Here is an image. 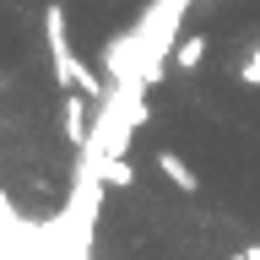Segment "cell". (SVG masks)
<instances>
[{
    "label": "cell",
    "instance_id": "4",
    "mask_svg": "<svg viewBox=\"0 0 260 260\" xmlns=\"http://www.w3.org/2000/svg\"><path fill=\"white\" fill-rule=\"evenodd\" d=\"M157 174L168 179L174 190H184V195H195V190H201V179H195V168H190L184 157H179V152H168V146L157 152Z\"/></svg>",
    "mask_w": 260,
    "mask_h": 260
},
{
    "label": "cell",
    "instance_id": "2",
    "mask_svg": "<svg viewBox=\"0 0 260 260\" xmlns=\"http://www.w3.org/2000/svg\"><path fill=\"white\" fill-rule=\"evenodd\" d=\"M44 44H49V65H54V81H60V92H87L92 103L109 98V87L98 81L92 65L76 60V49H71V32H65V6H44Z\"/></svg>",
    "mask_w": 260,
    "mask_h": 260
},
{
    "label": "cell",
    "instance_id": "6",
    "mask_svg": "<svg viewBox=\"0 0 260 260\" xmlns=\"http://www.w3.org/2000/svg\"><path fill=\"white\" fill-rule=\"evenodd\" d=\"M98 179L125 190V184H136V168H130V157H109V162H98Z\"/></svg>",
    "mask_w": 260,
    "mask_h": 260
},
{
    "label": "cell",
    "instance_id": "1",
    "mask_svg": "<svg viewBox=\"0 0 260 260\" xmlns=\"http://www.w3.org/2000/svg\"><path fill=\"white\" fill-rule=\"evenodd\" d=\"M195 0H152L141 16H136V27H125L119 38L103 44V76L109 81H125V76H141L146 87H157L162 71L174 65V49L184 38V11H190Z\"/></svg>",
    "mask_w": 260,
    "mask_h": 260
},
{
    "label": "cell",
    "instance_id": "3",
    "mask_svg": "<svg viewBox=\"0 0 260 260\" xmlns=\"http://www.w3.org/2000/svg\"><path fill=\"white\" fill-rule=\"evenodd\" d=\"M87 103H92L87 92H65V103H60V125H65V141H71V146H87V141H92Z\"/></svg>",
    "mask_w": 260,
    "mask_h": 260
},
{
    "label": "cell",
    "instance_id": "8",
    "mask_svg": "<svg viewBox=\"0 0 260 260\" xmlns=\"http://www.w3.org/2000/svg\"><path fill=\"white\" fill-rule=\"evenodd\" d=\"M244 255H249V260H260V244H255V249H244Z\"/></svg>",
    "mask_w": 260,
    "mask_h": 260
},
{
    "label": "cell",
    "instance_id": "7",
    "mask_svg": "<svg viewBox=\"0 0 260 260\" xmlns=\"http://www.w3.org/2000/svg\"><path fill=\"white\" fill-rule=\"evenodd\" d=\"M239 81H244V87H260V44L239 60Z\"/></svg>",
    "mask_w": 260,
    "mask_h": 260
},
{
    "label": "cell",
    "instance_id": "5",
    "mask_svg": "<svg viewBox=\"0 0 260 260\" xmlns=\"http://www.w3.org/2000/svg\"><path fill=\"white\" fill-rule=\"evenodd\" d=\"M206 38H201V32H190V38H179V49H174V65H179V71H195V65H201V60H206Z\"/></svg>",
    "mask_w": 260,
    "mask_h": 260
}]
</instances>
